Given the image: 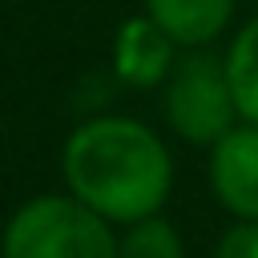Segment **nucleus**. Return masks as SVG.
Listing matches in <instances>:
<instances>
[{"label": "nucleus", "instance_id": "nucleus-5", "mask_svg": "<svg viewBox=\"0 0 258 258\" xmlns=\"http://www.w3.org/2000/svg\"><path fill=\"white\" fill-rule=\"evenodd\" d=\"M173 64H177V44L157 20H149L145 12L121 20L113 36V73L129 89H161Z\"/></svg>", "mask_w": 258, "mask_h": 258}, {"label": "nucleus", "instance_id": "nucleus-2", "mask_svg": "<svg viewBox=\"0 0 258 258\" xmlns=\"http://www.w3.org/2000/svg\"><path fill=\"white\" fill-rule=\"evenodd\" d=\"M0 258H117V234L69 189L36 194L4 222Z\"/></svg>", "mask_w": 258, "mask_h": 258}, {"label": "nucleus", "instance_id": "nucleus-4", "mask_svg": "<svg viewBox=\"0 0 258 258\" xmlns=\"http://www.w3.org/2000/svg\"><path fill=\"white\" fill-rule=\"evenodd\" d=\"M210 185L238 222H258V125L238 121L210 145Z\"/></svg>", "mask_w": 258, "mask_h": 258}, {"label": "nucleus", "instance_id": "nucleus-9", "mask_svg": "<svg viewBox=\"0 0 258 258\" xmlns=\"http://www.w3.org/2000/svg\"><path fill=\"white\" fill-rule=\"evenodd\" d=\"M214 258H258V222H238L222 234Z\"/></svg>", "mask_w": 258, "mask_h": 258}, {"label": "nucleus", "instance_id": "nucleus-3", "mask_svg": "<svg viewBox=\"0 0 258 258\" xmlns=\"http://www.w3.org/2000/svg\"><path fill=\"white\" fill-rule=\"evenodd\" d=\"M161 109L169 129L189 145H218L238 121L234 85L226 73V56H214L206 48H185L177 56L169 81L161 85Z\"/></svg>", "mask_w": 258, "mask_h": 258}, {"label": "nucleus", "instance_id": "nucleus-6", "mask_svg": "<svg viewBox=\"0 0 258 258\" xmlns=\"http://www.w3.org/2000/svg\"><path fill=\"white\" fill-rule=\"evenodd\" d=\"M234 4L238 0H145V16L157 20L177 48H206L230 28Z\"/></svg>", "mask_w": 258, "mask_h": 258}, {"label": "nucleus", "instance_id": "nucleus-1", "mask_svg": "<svg viewBox=\"0 0 258 258\" xmlns=\"http://www.w3.org/2000/svg\"><path fill=\"white\" fill-rule=\"evenodd\" d=\"M64 189L113 226H133L153 214L173 194L169 145L137 117L101 113L81 121L60 149Z\"/></svg>", "mask_w": 258, "mask_h": 258}, {"label": "nucleus", "instance_id": "nucleus-7", "mask_svg": "<svg viewBox=\"0 0 258 258\" xmlns=\"http://www.w3.org/2000/svg\"><path fill=\"white\" fill-rule=\"evenodd\" d=\"M226 73L234 85V101L242 121L258 125V16L242 24V32L226 48Z\"/></svg>", "mask_w": 258, "mask_h": 258}, {"label": "nucleus", "instance_id": "nucleus-8", "mask_svg": "<svg viewBox=\"0 0 258 258\" xmlns=\"http://www.w3.org/2000/svg\"><path fill=\"white\" fill-rule=\"evenodd\" d=\"M117 258H185V242L173 222L153 214L145 222L125 226V234L117 238Z\"/></svg>", "mask_w": 258, "mask_h": 258}]
</instances>
